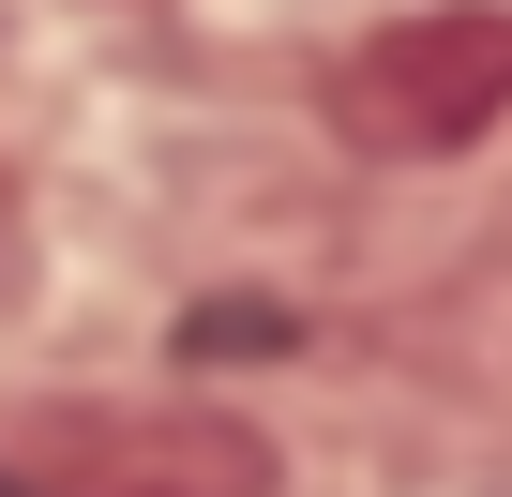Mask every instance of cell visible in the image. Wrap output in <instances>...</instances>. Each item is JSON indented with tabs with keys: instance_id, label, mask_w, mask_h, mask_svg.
<instances>
[{
	"instance_id": "1",
	"label": "cell",
	"mask_w": 512,
	"mask_h": 497,
	"mask_svg": "<svg viewBox=\"0 0 512 497\" xmlns=\"http://www.w3.org/2000/svg\"><path fill=\"white\" fill-rule=\"evenodd\" d=\"M317 106H332V136L377 151V166H452V151H482V136L512 121V0H422V16L332 46Z\"/></svg>"
},
{
	"instance_id": "2",
	"label": "cell",
	"mask_w": 512,
	"mask_h": 497,
	"mask_svg": "<svg viewBox=\"0 0 512 497\" xmlns=\"http://www.w3.org/2000/svg\"><path fill=\"white\" fill-rule=\"evenodd\" d=\"M16 497H272L287 452L226 407H31L0 422Z\"/></svg>"
},
{
	"instance_id": "3",
	"label": "cell",
	"mask_w": 512,
	"mask_h": 497,
	"mask_svg": "<svg viewBox=\"0 0 512 497\" xmlns=\"http://www.w3.org/2000/svg\"><path fill=\"white\" fill-rule=\"evenodd\" d=\"M181 347H196V362H272V347H302V317H287V302H196Z\"/></svg>"
},
{
	"instance_id": "4",
	"label": "cell",
	"mask_w": 512,
	"mask_h": 497,
	"mask_svg": "<svg viewBox=\"0 0 512 497\" xmlns=\"http://www.w3.org/2000/svg\"><path fill=\"white\" fill-rule=\"evenodd\" d=\"M0 497H16V482H0Z\"/></svg>"
}]
</instances>
